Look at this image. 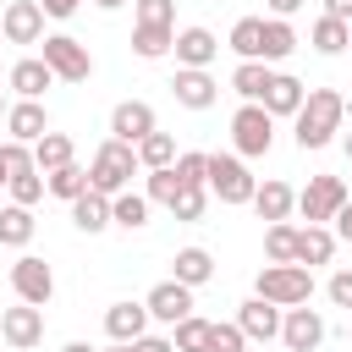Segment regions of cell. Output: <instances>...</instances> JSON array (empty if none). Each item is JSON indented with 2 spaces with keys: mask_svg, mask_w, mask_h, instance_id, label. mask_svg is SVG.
I'll use <instances>...</instances> for the list:
<instances>
[{
  "mask_svg": "<svg viewBox=\"0 0 352 352\" xmlns=\"http://www.w3.org/2000/svg\"><path fill=\"white\" fill-rule=\"evenodd\" d=\"M346 126V94L341 88H308L302 110L292 116V143L302 154H319L336 143V132Z\"/></svg>",
  "mask_w": 352,
  "mask_h": 352,
  "instance_id": "6da1fadb",
  "label": "cell"
},
{
  "mask_svg": "<svg viewBox=\"0 0 352 352\" xmlns=\"http://www.w3.org/2000/svg\"><path fill=\"white\" fill-rule=\"evenodd\" d=\"M138 170H143V165H138V148H132V143L104 138V143L94 148V160H88V187H94V192H104V198L132 192V176H138Z\"/></svg>",
  "mask_w": 352,
  "mask_h": 352,
  "instance_id": "7a4b0ae2",
  "label": "cell"
},
{
  "mask_svg": "<svg viewBox=\"0 0 352 352\" xmlns=\"http://www.w3.org/2000/svg\"><path fill=\"white\" fill-rule=\"evenodd\" d=\"M209 192H214L226 209H242V204H253L258 176L248 170V160H242L236 148H214V154H209Z\"/></svg>",
  "mask_w": 352,
  "mask_h": 352,
  "instance_id": "3957f363",
  "label": "cell"
},
{
  "mask_svg": "<svg viewBox=\"0 0 352 352\" xmlns=\"http://www.w3.org/2000/svg\"><path fill=\"white\" fill-rule=\"evenodd\" d=\"M253 297H264L275 308H302L314 297V270L308 264H264L253 280Z\"/></svg>",
  "mask_w": 352,
  "mask_h": 352,
  "instance_id": "277c9868",
  "label": "cell"
},
{
  "mask_svg": "<svg viewBox=\"0 0 352 352\" xmlns=\"http://www.w3.org/2000/svg\"><path fill=\"white\" fill-rule=\"evenodd\" d=\"M231 148L242 160H264L275 148V116L264 104H236L231 110Z\"/></svg>",
  "mask_w": 352,
  "mask_h": 352,
  "instance_id": "5b68a950",
  "label": "cell"
},
{
  "mask_svg": "<svg viewBox=\"0 0 352 352\" xmlns=\"http://www.w3.org/2000/svg\"><path fill=\"white\" fill-rule=\"evenodd\" d=\"M44 66L55 72V82H88L94 77V55L72 33H44Z\"/></svg>",
  "mask_w": 352,
  "mask_h": 352,
  "instance_id": "8992f818",
  "label": "cell"
},
{
  "mask_svg": "<svg viewBox=\"0 0 352 352\" xmlns=\"http://www.w3.org/2000/svg\"><path fill=\"white\" fill-rule=\"evenodd\" d=\"M341 204H346V182L341 176H308V187L297 192V214L308 226H330L341 214Z\"/></svg>",
  "mask_w": 352,
  "mask_h": 352,
  "instance_id": "52a82bcc",
  "label": "cell"
},
{
  "mask_svg": "<svg viewBox=\"0 0 352 352\" xmlns=\"http://www.w3.org/2000/svg\"><path fill=\"white\" fill-rule=\"evenodd\" d=\"M11 292H16V302L50 308V297H55V270H50L38 253H22V258L11 264Z\"/></svg>",
  "mask_w": 352,
  "mask_h": 352,
  "instance_id": "ba28073f",
  "label": "cell"
},
{
  "mask_svg": "<svg viewBox=\"0 0 352 352\" xmlns=\"http://www.w3.org/2000/svg\"><path fill=\"white\" fill-rule=\"evenodd\" d=\"M0 341L11 352H33L44 341V308L33 302H16V308H0Z\"/></svg>",
  "mask_w": 352,
  "mask_h": 352,
  "instance_id": "9c48e42d",
  "label": "cell"
},
{
  "mask_svg": "<svg viewBox=\"0 0 352 352\" xmlns=\"http://www.w3.org/2000/svg\"><path fill=\"white\" fill-rule=\"evenodd\" d=\"M148 132H160V116H154V104L148 99H121L116 110H110V138L116 143H143Z\"/></svg>",
  "mask_w": 352,
  "mask_h": 352,
  "instance_id": "30bf717a",
  "label": "cell"
},
{
  "mask_svg": "<svg viewBox=\"0 0 352 352\" xmlns=\"http://www.w3.org/2000/svg\"><path fill=\"white\" fill-rule=\"evenodd\" d=\"M280 346L286 352H319L324 346V314L319 308H286V319H280Z\"/></svg>",
  "mask_w": 352,
  "mask_h": 352,
  "instance_id": "8fae6325",
  "label": "cell"
},
{
  "mask_svg": "<svg viewBox=\"0 0 352 352\" xmlns=\"http://www.w3.org/2000/svg\"><path fill=\"white\" fill-rule=\"evenodd\" d=\"M0 33H6V44H44V6L38 0H6Z\"/></svg>",
  "mask_w": 352,
  "mask_h": 352,
  "instance_id": "7c38bea8",
  "label": "cell"
},
{
  "mask_svg": "<svg viewBox=\"0 0 352 352\" xmlns=\"http://www.w3.org/2000/svg\"><path fill=\"white\" fill-rule=\"evenodd\" d=\"M143 302H148V319L154 324H170L176 330L182 319H192V286H182V280H160Z\"/></svg>",
  "mask_w": 352,
  "mask_h": 352,
  "instance_id": "4fadbf2b",
  "label": "cell"
},
{
  "mask_svg": "<svg viewBox=\"0 0 352 352\" xmlns=\"http://www.w3.org/2000/svg\"><path fill=\"white\" fill-rule=\"evenodd\" d=\"M170 55H176V66H187V72H209L214 55H220V38L192 22V28H176V50H170Z\"/></svg>",
  "mask_w": 352,
  "mask_h": 352,
  "instance_id": "5bb4252c",
  "label": "cell"
},
{
  "mask_svg": "<svg viewBox=\"0 0 352 352\" xmlns=\"http://www.w3.org/2000/svg\"><path fill=\"white\" fill-rule=\"evenodd\" d=\"M50 132V110H44V99H11V110H6V138H16V143H38Z\"/></svg>",
  "mask_w": 352,
  "mask_h": 352,
  "instance_id": "9a60e30c",
  "label": "cell"
},
{
  "mask_svg": "<svg viewBox=\"0 0 352 352\" xmlns=\"http://www.w3.org/2000/svg\"><path fill=\"white\" fill-rule=\"evenodd\" d=\"M170 99H176L182 110H209V104L220 99V82H214L209 72H187V66H176V77H170Z\"/></svg>",
  "mask_w": 352,
  "mask_h": 352,
  "instance_id": "2e32d148",
  "label": "cell"
},
{
  "mask_svg": "<svg viewBox=\"0 0 352 352\" xmlns=\"http://www.w3.org/2000/svg\"><path fill=\"white\" fill-rule=\"evenodd\" d=\"M148 324H154V319H148V302H132V297H126V302H110V308H104V336H110V341H126V346H132L138 336H148Z\"/></svg>",
  "mask_w": 352,
  "mask_h": 352,
  "instance_id": "e0dca14e",
  "label": "cell"
},
{
  "mask_svg": "<svg viewBox=\"0 0 352 352\" xmlns=\"http://www.w3.org/2000/svg\"><path fill=\"white\" fill-rule=\"evenodd\" d=\"M280 319H286V308H275V302H264V297H248V302L236 308V324H242L248 341H280Z\"/></svg>",
  "mask_w": 352,
  "mask_h": 352,
  "instance_id": "ac0fdd59",
  "label": "cell"
},
{
  "mask_svg": "<svg viewBox=\"0 0 352 352\" xmlns=\"http://www.w3.org/2000/svg\"><path fill=\"white\" fill-rule=\"evenodd\" d=\"M6 88L16 99H44V88H55V72L44 66V55H22L11 72H6Z\"/></svg>",
  "mask_w": 352,
  "mask_h": 352,
  "instance_id": "d6986e66",
  "label": "cell"
},
{
  "mask_svg": "<svg viewBox=\"0 0 352 352\" xmlns=\"http://www.w3.org/2000/svg\"><path fill=\"white\" fill-rule=\"evenodd\" d=\"M170 280H182V286H192V292L209 286V280H214V253L198 248V242H192V248H176V258H170Z\"/></svg>",
  "mask_w": 352,
  "mask_h": 352,
  "instance_id": "ffe728a7",
  "label": "cell"
},
{
  "mask_svg": "<svg viewBox=\"0 0 352 352\" xmlns=\"http://www.w3.org/2000/svg\"><path fill=\"white\" fill-rule=\"evenodd\" d=\"M270 82H275V66H264V60H236V72H231V94L242 104H264Z\"/></svg>",
  "mask_w": 352,
  "mask_h": 352,
  "instance_id": "44dd1931",
  "label": "cell"
},
{
  "mask_svg": "<svg viewBox=\"0 0 352 352\" xmlns=\"http://www.w3.org/2000/svg\"><path fill=\"white\" fill-rule=\"evenodd\" d=\"M292 209H297V192L286 187V182H258V192H253V214L264 220V226H275V220H292Z\"/></svg>",
  "mask_w": 352,
  "mask_h": 352,
  "instance_id": "7402d4cb",
  "label": "cell"
},
{
  "mask_svg": "<svg viewBox=\"0 0 352 352\" xmlns=\"http://www.w3.org/2000/svg\"><path fill=\"white\" fill-rule=\"evenodd\" d=\"M302 99H308V88H302L292 72H275V82H270V94H264V110H270L275 121H292V116L302 110Z\"/></svg>",
  "mask_w": 352,
  "mask_h": 352,
  "instance_id": "603a6c76",
  "label": "cell"
},
{
  "mask_svg": "<svg viewBox=\"0 0 352 352\" xmlns=\"http://www.w3.org/2000/svg\"><path fill=\"white\" fill-rule=\"evenodd\" d=\"M336 248H341V242H336L330 226H297V264H308V270H314V264H330Z\"/></svg>",
  "mask_w": 352,
  "mask_h": 352,
  "instance_id": "cb8c5ba5",
  "label": "cell"
},
{
  "mask_svg": "<svg viewBox=\"0 0 352 352\" xmlns=\"http://www.w3.org/2000/svg\"><path fill=\"white\" fill-rule=\"evenodd\" d=\"M72 226H77L82 236H99V231H110V198L88 187V192L72 204Z\"/></svg>",
  "mask_w": 352,
  "mask_h": 352,
  "instance_id": "d4e9b609",
  "label": "cell"
},
{
  "mask_svg": "<svg viewBox=\"0 0 352 352\" xmlns=\"http://www.w3.org/2000/svg\"><path fill=\"white\" fill-rule=\"evenodd\" d=\"M226 44H231L236 60H264V16H236Z\"/></svg>",
  "mask_w": 352,
  "mask_h": 352,
  "instance_id": "484cf974",
  "label": "cell"
},
{
  "mask_svg": "<svg viewBox=\"0 0 352 352\" xmlns=\"http://www.w3.org/2000/svg\"><path fill=\"white\" fill-rule=\"evenodd\" d=\"M308 44H314V55H346V50H352V28L319 11V22L308 28Z\"/></svg>",
  "mask_w": 352,
  "mask_h": 352,
  "instance_id": "4316f807",
  "label": "cell"
},
{
  "mask_svg": "<svg viewBox=\"0 0 352 352\" xmlns=\"http://www.w3.org/2000/svg\"><path fill=\"white\" fill-rule=\"evenodd\" d=\"M33 165L50 176V170H60V165H77V143L66 138V132H44L38 143H33Z\"/></svg>",
  "mask_w": 352,
  "mask_h": 352,
  "instance_id": "83f0119b",
  "label": "cell"
},
{
  "mask_svg": "<svg viewBox=\"0 0 352 352\" xmlns=\"http://www.w3.org/2000/svg\"><path fill=\"white\" fill-rule=\"evenodd\" d=\"M33 231H38L33 209H22V204H6V209H0V248H28Z\"/></svg>",
  "mask_w": 352,
  "mask_h": 352,
  "instance_id": "f1b7e54d",
  "label": "cell"
},
{
  "mask_svg": "<svg viewBox=\"0 0 352 352\" xmlns=\"http://www.w3.org/2000/svg\"><path fill=\"white\" fill-rule=\"evenodd\" d=\"M176 50V28H138L132 22V55L138 60H165Z\"/></svg>",
  "mask_w": 352,
  "mask_h": 352,
  "instance_id": "f546056e",
  "label": "cell"
},
{
  "mask_svg": "<svg viewBox=\"0 0 352 352\" xmlns=\"http://www.w3.org/2000/svg\"><path fill=\"white\" fill-rule=\"evenodd\" d=\"M297 44H302V38H297V28H292V22L264 16V66H280V60H286Z\"/></svg>",
  "mask_w": 352,
  "mask_h": 352,
  "instance_id": "4dcf8cb0",
  "label": "cell"
},
{
  "mask_svg": "<svg viewBox=\"0 0 352 352\" xmlns=\"http://www.w3.org/2000/svg\"><path fill=\"white\" fill-rule=\"evenodd\" d=\"M148 209H154V204H148L143 192H116V198H110V226L143 231V226H148Z\"/></svg>",
  "mask_w": 352,
  "mask_h": 352,
  "instance_id": "1f68e13d",
  "label": "cell"
},
{
  "mask_svg": "<svg viewBox=\"0 0 352 352\" xmlns=\"http://www.w3.org/2000/svg\"><path fill=\"white\" fill-rule=\"evenodd\" d=\"M264 264H297V226L292 220L264 226Z\"/></svg>",
  "mask_w": 352,
  "mask_h": 352,
  "instance_id": "d6a6232c",
  "label": "cell"
},
{
  "mask_svg": "<svg viewBox=\"0 0 352 352\" xmlns=\"http://www.w3.org/2000/svg\"><path fill=\"white\" fill-rule=\"evenodd\" d=\"M176 154H182V148H176L170 132H148V138L138 143V165H143V170H170Z\"/></svg>",
  "mask_w": 352,
  "mask_h": 352,
  "instance_id": "836d02e7",
  "label": "cell"
},
{
  "mask_svg": "<svg viewBox=\"0 0 352 352\" xmlns=\"http://www.w3.org/2000/svg\"><path fill=\"white\" fill-rule=\"evenodd\" d=\"M44 187H50V198L77 204V198L88 192V170H82V165H60V170H50V176H44Z\"/></svg>",
  "mask_w": 352,
  "mask_h": 352,
  "instance_id": "e575fe53",
  "label": "cell"
},
{
  "mask_svg": "<svg viewBox=\"0 0 352 352\" xmlns=\"http://www.w3.org/2000/svg\"><path fill=\"white\" fill-rule=\"evenodd\" d=\"M176 192H182V182H176V165H170V170H143V198H148V204L170 209V204H176Z\"/></svg>",
  "mask_w": 352,
  "mask_h": 352,
  "instance_id": "d590c367",
  "label": "cell"
},
{
  "mask_svg": "<svg viewBox=\"0 0 352 352\" xmlns=\"http://www.w3.org/2000/svg\"><path fill=\"white\" fill-rule=\"evenodd\" d=\"M138 28H176V0H132Z\"/></svg>",
  "mask_w": 352,
  "mask_h": 352,
  "instance_id": "8d00e7d4",
  "label": "cell"
},
{
  "mask_svg": "<svg viewBox=\"0 0 352 352\" xmlns=\"http://www.w3.org/2000/svg\"><path fill=\"white\" fill-rule=\"evenodd\" d=\"M204 352H248V336L236 319H209V346Z\"/></svg>",
  "mask_w": 352,
  "mask_h": 352,
  "instance_id": "74e56055",
  "label": "cell"
},
{
  "mask_svg": "<svg viewBox=\"0 0 352 352\" xmlns=\"http://www.w3.org/2000/svg\"><path fill=\"white\" fill-rule=\"evenodd\" d=\"M6 192H11V204H22V209H33L50 187H44V170H22V176H11L6 182Z\"/></svg>",
  "mask_w": 352,
  "mask_h": 352,
  "instance_id": "f35d334b",
  "label": "cell"
},
{
  "mask_svg": "<svg viewBox=\"0 0 352 352\" xmlns=\"http://www.w3.org/2000/svg\"><path fill=\"white\" fill-rule=\"evenodd\" d=\"M176 182L182 187H209V154H198V148L176 154Z\"/></svg>",
  "mask_w": 352,
  "mask_h": 352,
  "instance_id": "ab89813d",
  "label": "cell"
},
{
  "mask_svg": "<svg viewBox=\"0 0 352 352\" xmlns=\"http://www.w3.org/2000/svg\"><path fill=\"white\" fill-rule=\"evenodd\" d=\"M204 209H209V187H182L176 192V204H170V220H204Z\"/></svg>",
  "mask_w": 352,
  "mask_h": 352,
  "instance_id": "60d3db41",
  "label": "cell"
},
{
  "mask_svg": "<svg viewBox=\"0 0 352 352\" xmlns=\"http://www.w3.org/2000/svg\"><path fill=\"white\" fill-rule=\"evenodd\" d=\"M170 341H176V352H204V346H209V319H198V314L182 319V324L170 330Z\"/></svg>",
  "mask_w": 352,
  "mask_h": 352,
  "instance_id": "b9f144b4",
  "label": "cell"
},
{
  "mask_svg": "<svg viewBox=\"0 0 352 352\" xmlns=\"http://www.w3.org/2000/svg\"><path fill=\"white\" fill-rule=\"evenodd\" d=\"M0 165H6V182H11V176H22V170H38V165H33V148H28V143H16V138H6V143H0Z\"/></svg>",
  "mask_w": 352,
  "mask_h": 352,
  "instance_id": "7bdbcfd3",
  "label": "cell"
},
{
  "mask_svg": "<svg viewBox=\"0 0 352 352\" xmlns=\"http://www.w3.org/2000/svg\"><path fill=\"white\" fill-rule=\"evenodd\" d=\"M324 297H330L336 308H346V314H352V270H336V275L324 280Z\"/></svg>",
  "mask_w": 352,
  "mask_h": 352,
  "instance_id": "ee69618b",
  "label": "cell"
},
{
  "mask_svg": "<svg viewBox=\"0 0 352 352\" xmlns=\"http://www.w3.org/2000/svg\"><path fill=\"white\" fill-rule=\"evenodd\" d=\"M330 231H336V242H346V248H352V198L341 204V214L330 220Z\"/></svg>",
  "mask_w": 352,
  "mask_h": 352,
  "instance_id": "f6af8a7d",
  "label": "cell"
},
{
  "mask_svg": "<svg viewBox=\"0 0 352 352\" xmlns=\"http://www.w3.org/2000/svg\"><path fill=\"white\" fill-rule=\"evenodd\" d=\"M132 352H176V341H170V336H138Z\"/></svg>",
  "mask_w": 352,
  "mask_h": 352,
  "instance_id": "bcb514c9",
  "label": "cell"
},
{
  "mask_svg": "<svg viewBox=\"0 0 352 352\" xmlns=\"http://www.w3.org/2000/svg\"><path fill=\"white\" fill-rule=\"evenodd\" d=\"M38 6H44V16L66 22V16H77V6H82V0H38Z\"/></svg>",
  "mask_w": 352,
  "mask_h": 352,
  "instance_id": "7dc6e473",
  "label": "cell"
},
{
  "mask_svg": "<svg viewBox=\"0 0 352 352\" xmlns=\"http://www.w3.org/2000/svg\"><path fill=\"white\" fill-rule=\"evenodd\" d=\"M270 6V16H280V22H292L297 11H302V0H264Z\"/></svg>",
  "mask_w": 352,
  "mask_h": 352,
  "instance_id": "c3c4849f",
  "label": "cell"
},
{
  "mask_svg": "<svg viewBox=\"0 0 352 352\" xmlns=\"http://www.w3.org/2000/svg\"><path fill=\"white\" fill-rule=\"evenodd\" d=\"M324 16H336V22H352V0H324Z\"/></svg>",
  "mask_w": 352,
  "mask_h": 352,
  "instance_id": "681fc988",
  "label": "cell"
},
{
  "mask_svg": "<svg viewBox=\"0 0 352 352\" xmlns=\"http://www.w3.org/2000/svg\"><path fill=\"white\" fill-rule=\"evenodd\" d=\"M60 352H99V346H88V341H66Z\"/></svg>",
  "mask_w": 352,
  "mask_h": 352,
  "instance_id": "f907efd6",
  "label": "cell"
},
{
  "mask_svg": "<svg viewBox=\"0 0 352 352\" xmlns=\"http://www.w3.org/2000/svg\"><path fill=\"white\" fill-rule=\"evenodd\" d=\"M99 11H121V6H132V0H94Z\"/></svg>",
  "mask_w": 352,
  "mask_h": 352,
  "instance_id": "816d5d0a",
  "label": "cell"
},
{
  "mask_svg": "<svg viewBox=\"0 0 352 352\" xmlns=\"http://www.w3.org/2000/svg\"><path fill=\"white\" fill-rule=\"evenodd\" d=\"M341 148H346V160H352V132H346V138H341Z\"/></svg>",
  "mask_w": 352,
  "mask_h": 352,
  "instance_id": "f5cc1de1",
  "label": "cell"
},
{
  "mask_svg": "<svg viewBox=\"0 0 352 352\" xmlns=\"http://www.w3.org/2000/svg\"><path fill=\"white\" fill-rule=\"evenodd\" d=\"M110 352H132V346H126V341H110Z\"/></svg>",
  "mask_w": 352,
  "mask_h": 352,
  "instance_id": "db71d44e",
  "label": "cell"
},
{
  "mask_svg": "<svg viewBox=\"0 0 352 352\" xmlns=\"http://www.w3.org/2000/svg\"><path fill=\"white\" fill-rule=\"evenodd\" d=\"M6 110H11V104H6V94H0V121H6Z\"/></svg>",
  "mask_w": 352,
  "mask_h": 352,
  "instance_id": "11a10c76",
  "label": "cell"
},
{
  "mask_svg": "<svg viewBox=\"0 0 352 352\" xmlns=\"http://www.w3.org/2000/svg\"><path fill=\"white\" fill-rule=\"evenodd\" d=\"M0 187H6V165H0Z\"/></svg>",
  "mask_w": 352,
  "mask_h": 352,
  "instance_id": "9f6ffc18",
  "label": "cell"
},
{
  "mask_svg": "<svg viewBox=\"0 0 352 352\" xmlns=\"http://www.w3.org/2000/svg\"><path fill=\"white\" fill-rule=\"evenodd\" d=\"M346 341H352V330H346Z\"/></svg>",
  "mask_w": 352,
  "mask_h": 352,
  "instance_id": "6f0895ef",
  "label": "cell"
},
{
  "mask_svg": "<svg viewBox=\"0 0 352 352\" xmlns=\"http://www.w3.org/2000/svg\"><path fill=\"white\" fill-rule=\"evenodd\" d=\"M346 28H352V22H346Z\"/></svg>",
  "mask_w": 352,
  "mask_h": 352,
  "instance_id": "680465c9",
  "label": "cell"
}]
</instances>
